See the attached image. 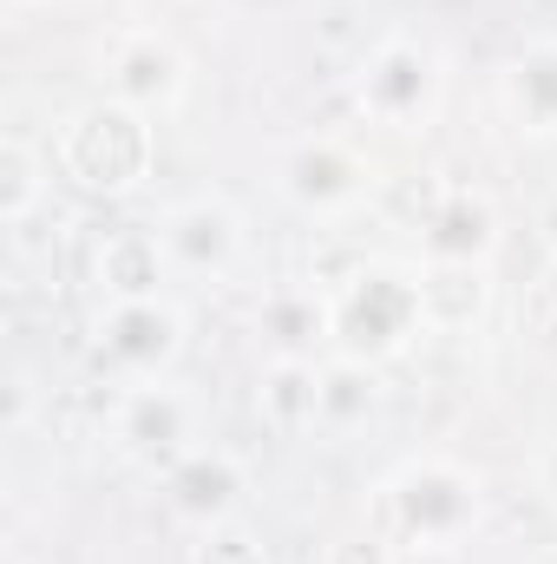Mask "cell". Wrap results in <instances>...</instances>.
<instances>
[{"mask_svg": "<svg viewBox=\"0 0 557 564\" xmlns=\"http://www.w3.org/2000/svg\"><path fill=\"white\" fill-rule=\"evenodd\" d=\"M381 408V368L368 361H348V355H328L321 361V426H361Z\"/></svg>", "mask_w": 557, "mask_h": 564, "instance_id": "obj_18", "label": "cell"}, {"mask_svg": "<svg viewBox=\"0 0 557 564\" xmlns=\"http://www.w3.org/2000/svg\"><path fill=\"white\" fill-rule=\"evenodd\" d=\"M190 564H270V552L243 525H217V532H204V545L190 552Z\"/></svg>", "mask_w": 557, "mask_h": 564, "instance_id": "obj_20", "label": "cell"}, {"mask_svg": "<svg viewBox=\"0 0 557 564\" xmlns=\"http://www.w3.org/2000/svg\"><path fill=\"white\" fill-rule=\"evenodd\" d=\"M368 519L394 539V552H452L479 532L485 519V479L446 453H419V459H401L374 499H368Z\"/></svg>", "mask_w": 557, "mask_h": 564, "instance_id": "obj_2", "label": "cell"}, {"mask_svg": "<svg viewBox=\"0 0 557 564\" xmlns=\"http://www.w3.org/2000/svg\"><path fill=\"white\" fill-rule=\"evenodd\" d=\"M46 191H53V151L26 144L20 132H7L0 139V224L7 230L33 224V210L46 204Z\"/></svg>", "mask_w": 557, "mask_h": 564, "instance_id": "obj_16", "label": "cell"}, {"mask_svg": "<svg viewBox=\"0 0 557 564\" xmlns=\"http://www.w3.org/2000/svg\"><path fill=\"white\" fill-rule=\"evenodd\" d=\"M13 7H33V0H13Z\"/></svg>", "mask_w": 557, "mask_h": 564, "instance_id": "obj_22", "label": "cell"}, {"mask_svg": "<svg viewBox=\"0 0 557 564\" xmlns=\"http://www.w3.org/2000/svg\"><path fill=\"white\" fill-rule=\"evenodd\" d=\"M92 276L106 289V302H132V295H164L171 276V257H164V237L157 224H132V230H112L92 257Z\"/></svg>", "mask_w": 557, "mask_h": 564, "instance_id": "obj_14", "label": "cell"}, {"mask_svg": "<svg viewBox=\"0 0 557 564\" xmlns=\"http://www.w3.org/2000/svg\"><path fill=\"white\" fill-rule=\"evenodd\" d=\"M157 492H164V506H171L177 525L217 532V525H237L243 492H250V473H243V459H237L230 446H210V440H204V446H190L177 466L157 473Z\"/></svg>", "mask_w": 557, "mask_h": 564, "instance_id": "obj_10", "label": "cell"}, {"mask_svg": "<svg viewBox=\"0 0 557 564\" xmlns=\"http://www.w3.org/2000/svg\"><path fill=\"white\" fill-rule=\"evenodd\" d=\"M374 184H381L374 158L341 132H308V139H288L276 151V191L302 217H348L368 204Z\"/></svg>", "mask_w": 557, "mask_h": 564, "instance_id": "obj_6", "label": "cell"}, {"mask_svg": "<svg viewBox=\"0 0 557 564\" xmlns=\"http://www.w3.org/2000/svg\"><path fill=\"white\" fill-rule=\"evenodd\" d=\"M256 328L276 341V355H315V341H328V295L321 289H276V295H263Z\"/></svg>", "mask_w": 557, "mask_h": 564, "instance_id": "obj_17", "label": "cell"}, {"mask_svg": "<svg viewBox=\"0 0 557 564\" xmlns=\"http://www.w3.org/2000/svg\"><path fill=\"white\" fill-rule=\"evenodd\" d=\"M538 492H545V499L557 506V440L545 446V453H538Z\"/></svg>", "mask_w": 557, "mask_h": 564, "instance_id": "obj_21", "label": "cell"}, {"mask_svg": "<svg viewBox=\"0 0 557 564\" xmlns=\"http://www.w3.org/2000/svg\"><path fill=\"white\" fill-rule=\"evenodd\" d=\"M151 164H157V119L119 99L79 106L53 139V171L86 197H132L151 177Z\"/></svg>", "mask_w": 557, "mask_h": 564, "instance_id": "obj_3", "label": "cell"}, {"mask_svg": "<svg viewBox=\"0 0 557 564\" xmlns=\"http://www.w3.org/2000/svg\"><path fill=\"white\" fill-rule=\"evenodd\" d=\"M439 106H446V59H439V46L407 33V26L381 33L368 46L361 73H354V112L368 126H381V132L414 139V132H426L439 119Z\"/></svg>", "mask_w": 557, "mask_h": 564, "instance_id": "obj_4", "label": "cell"}, {"mask_svg": "<svg viewBox=\"0 0 557 564\" xmlns=\"http://www.w3.org/2000/svg\"><path fill=\"white\" fill-rule=\"evenodd\" d=\"M321 295H328V355L394 368L401 355H414L419 335H433L426 295H419V263L368 257L348 276H335Z\"/></svg>", "mask_w": 557, "mask_h": 564, "instance_id": "obj_1", "label": "cell"}, {"mask_svg": "<svg viewBox=\"0 0 557 564\" xmlns=\"http://www.w3.org/2000/svg\"><path fill=\"white\" fill-rule=\"evenodd\" d=\"M99 79H106V99L132 106L144 119H171L190 99V53L164 26L132 20L99 40Z\"/></svg>", "mask_w": 557, "mask_h": 564, "instance_id": "obj_7", "label": "cell"}, {"mask_svg": "<svg viewBox=\"0 0 557 564\" xmlns=\"http://www.w3.org/2000/svg\"><path fill=\"white\" fill-rule=\"evenodd\" d=\"M499 250V204L472 184L446 191L419 217V263H492Z\"/></svg>", "mask_w": 557, "mask_h": 564, "instance_id": "obj_12", "label": "cell"}, {"mask_svg": "<svg viewBox=\"0 0 557 564\" xmlns=\"http://www.w3.org/2000/svg\"><path fill=\"white\" fill-rule=\"evenodd\" d=\"M499 112L518 139L557 144V33L525 40L505 66H499Z\"/></svg>", "mask_w": 557, "mask_h": 564, "instance_id": "obj_11", "label": "cell"}, {"mask_svg": "<svg viewBox=\"0 0 557 564\" xmlns=\"http://www.w3.org/2000/svg\"><path fill=\"white\" fill-rule=\"evenodd\" d=\"M256 414L270 433H315L321 426V361L315 355H270L256 375Z\"/></svg>", "mask_w": 557, "mask_h": 564, "instance_id": "obj_13", "label": "cell"}, {"mask_svg": "<svg viewBox=\"0 0 557 564\" xmlns=\"http://www.w3.org/2000/svg\"><path fill=\"white\" fill-rule=\"evenodd\" d=\"M184 341H190V315H184V302L171 289L164 295H132V302H106L99 322H92V361L119 388L164 381L184 361Z\"/></svg>", "mask_w": 557, "mask_h": 564, "instance_id": "obj_5", "label": "cell"}, {"mask_svg": "<svg viewBox=\"0 0 557 564\" xmlns=\"http://www.w3.org/2000/svg\"><path fill=\"white\" fill-rule=\"evenodd\" d=\"M112 446L132 466H144V473L177 466L190 446H204V408H197V394L184 381H171V375L119 388V401H112Z\"/></svg>", "mask_w": 557, "mask_h": 564, "instance_id": "obj_8", "label": "cell"}, {"mask_svg": "<svg viewBox=\"0 0 557 564\" xmlns=\"http://www.w3.org/2000/svg\"><path fill=\"white\" fill-rule=\"evenodd\" d=\"M157 237H164V257H171V276H237L243 250H250V224L230 197H184L157 217Z\"/></svg>", "mask_w": 557, "mask_h": 564, "instance_id": "obj_9", "label": "cell"}, {"mask_svg": "<svg viewBox=\"0 0 557 564\" xmlns=\"http://www.w3.org/2000/svg\"><path fill=\"white\" fill-rule=\"evenodd\" d=\"M321 564H401V552H394V539H387V532L361 512L354 525H341V532L328 539Z\"/></svg>", "mask_w": 557, "mask_h": 564, "instance_id": "obj_19", "label": "cell"}, {"mask_svg": "<svg viewBox=\"0 0 557 564\" xmlns=\"http://www.w3.org/2000/svg\"><path fill=\"white\" fill-rule=\"evenodd\" d=\"M419 295L433 335H466L492 308V263H419Z\"/></svg>", "mask_w": 557, "mask_h": 564, "instance_id": "obj_15", "label": "cell"}]
</instances>
